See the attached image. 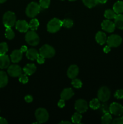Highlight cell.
I'll return each instance as SVG.
<instances>
[{"mask_svg":"<svg viewBox=\"0 0 123 124\" xmlns=\"http://www.w3.org/2000/svg\"><path fill=\"white\" fill-rule=\"evenodd\" d=\"M41 11V6L36 2H31L27 6L25 13L30 18H34Z\"/></svg>","mask_w":123,"mask_h":124,"instance_id":"6da1fadb","label":"cell"},{"mask_svg":"<svg viewBox=\"0 0 123 124\" xmlns=\"http://www.w3.org/2000/svg\"><path fill=\"white\" fill-rule=\"evenodd\" d=\"M3 24L6 28H11L16 23V15L13 12L8 11L3 16Z\"/></svg>","mask_w":123,"mask_h":124,"instance_id":"7a4b0ae2","label":"cell"},{"mask_svg":"<svg viewBox=\"0 0 123 124\" xmlns=\"http://www.w3.org/2000/svg\"><path fill=\"white\" fill-rule=\"evenodd\" d=\"M62 26V21L57 18H53L48 23L47 30L49 33H55L60 30Z\"/></svg>","mask_w":123,"mask_h":124,"instance_id":"3957f363","label":"cell"},{"mask_svg":"<svg viewBox=\"0 0 123 124\" xmlns=\"http://www.w3.org/2000/svg\"><path fill=\"white\" fill-rule=\"evenodd\" d=\"M25 41L30 46H37L39 42V37L38 35L33 30L28 31L25 35Z\"/></svg>","mask_w":123,"mask_h":124,"instance_id":"277c9868","label":"cell"},{"mask_svg":"<svg viewBox=\"0 0 123 124\" xmlns=\"http://www.w3.org/2000/svg\"><path fill=\"white\" fill-rule=\"evenodd\" d=\"M35 116L39 123H45L49 119L48 111L43 108H39L35 111Z\"/></svg>","mask_w":123,"mask_h":124,"instance_id":"5b68a950","label":"cell"},{"mask_svg":"<svg viewBox=\"0 0 123 124\" xmlns=\"http://www.w3.org/2000/svg\"><path fill=\"white\" fill-rule=\"evenodd\" d=\"M39 54L45 58H50L55 54V50L52 46L45 44L39 49Z\"/></svg>","mask_w":123,"mask_h":124,"instance_id":"8992f818","label":"cell"},{"mask_svg":"<svg viewBox=\"0 0 123 124\" xmlns=\"http://www.w3.org/2000/svg\"><path fill=\"white\" fill-rule=\"evenodd\" d=\"M106 42L109 47H117L121 44L122 38L118 35H112L107 38Z\"/></svg>","mask_w":123,"mask_h":124,"instance_id":"52a82bcc","label":"cell"},{"mask_svg":"<svg viewBox=\"0 0 123 124\" xmlns=\"http://www.w3.org/2000/svg\"><path fill=\"white\" fill-rule=\"evenodd\" d=\"M110 97V92L106 87H102L98 92V99L101 102L107 101Z\"/></svg>","mask_w":123,"mask_h":124,"instance_id":"ba28073f","label":"cell"},{"mask_svg":"<svg viewBox=\"0 0 123 124\" xmlns=\"http://www.w3.org/2000/svg\"><path fill=\"white\" fill-rule=\"evenodd\" d=\"M109 111L115 116H121L123 114V107L119 103L113 102L110 105Z\"/></svg>","mask_w":123,"mask_h":124,"instance_id":"9c48e42d","label":"cell"},{"mask_svg":"<svg viewBox=\"0 0 123 124\" xmlns=\"http://www.w3.org/2000/svg\"><path fill=\"white\" fill-rule=\"evenodd\" d=\"M75 109L80 113H85L88 109V103L84 99H78L75 103Z\"/></svg>","mask_w":123,"mask_h":124,"instance_id":"30bf717a","label":"cell"},{"mask_svg":"<svg viewBox=\"0 0 123 124\" xmlns=\"http://www.w3.org/2000/svg\"><path fill=\"white\" fill-rule=\"evenodd\" d=\"M7 72L12 77H19L22 73V69L19 65H12L8 67Z\"/></svg>","mask_w":123,"mask_h":124,"instance_id":"8fae6325","label":"cell"},{"mask_svg":"<svg viewBox=\"0 0 123 124\" xmlns=\"http://www.w3.org/2000/svg\"><path fill=\"white\" fill-rule=\"evenodd\" d=\"M101 27H102V30H104V31L111 33L114 31L116 27L114 23L110 21L109 19H106V20L103 21L102 23H101Z\"/></svg>","mask_w":123,"mask_h":124,"instance_id":"7c38bea8","label":"cell"},{"mask_svg":"<svg viewBox=\"0 0 123 124\" xmlns=\"http://www.w3.org/2000/svg\"><path fill=\"white\" fill-rule=\"evenodd\" d=\"M16 29L20 32H27L29 29V24L25 20H19L16 22Z\"/></svg>","mask_w":123,"mask_h":124,"instance_id":"4fadbf2b","label":"cell"},{"mask_svg":"<svg viewBox=\"0 0 123 124\" xmlns=\"http://www.w3.org/2000/svg\"><path fill=\"white\" fill-rule=\"evenodd\" d=\"M22 53L23 52L20 49L13 51L10 54L11 61L14 63L19 62L22 58Z\"/></svg>","mask_w":123,"mask_h":124,"instance_id":"5bb4252c","label":"cell"},{"mask_svg":"<svg viewBox=\"0 0 123 124\" xmlns=\"http://www.w3.org/2000/svg\"><path fill=\"white\" fill-rule=\"evenodd\" d=\"M79 69L76 65H72L69 67L67 71V75L70 79L75 78L76 76L78 75Z\"/></svg>","mask_w":123,"mask_h":124,"instance_id":"9a60e30c","label":"cell"},{"mask_svg":"<svg viewBox=\"0 0 123 124\" xmlns=\"http://www.w3.org/2000/svg\"><path fill=\"white\" fill-rule=\"evenodd\" d=\"M9 58L6 54H0V69H4L8 67L10 65Z\"/></svg>","mask_w":123,"mask_h":124,"instance_id":"2e32d148","label":"cell"},{"mask_svg":"<svg viewBox=\"0 0 123 124\" xmlns=\"http://www.w3.org/2000/svg\"><path fill=\"white\" fill-rule=\"evenodd\" d=\"M74 94L73 90L71 88H67L64 89L62 92L60 94L61 99H64V100H68L71 99Z\"/></svg>","mask_w":123,"mask_h":124,"instance_id":"e0dca14e","label":"cell"},{"mask_svg":"<svg viewBox=\"0 0 123 124\" xmlns=\"http://www.w3.org/2000/svg\"><path fill=\"white\" fill-rule=\"evenodd\" d=\"M36 67L34 64H28L23 69V71L27 76L33 75L36 71Z\"/></svg>","mask_w":123,"mask_h":124,"instance_id":"ac0fdd59","label":"cell"},{"mask_svg":"<svg viewBox=\"0 0 123 124\" xmlns=\"http://www.w3.org/2000/svg\"><path fill=\"white\" fill-rule=\"evenodd\" d=\"M95 39H96V42L100 45L104 44L105 42L107 41V37H106V35L105 33L102 32V31H98L97 33L96 34L95 36Z\"/></svg>","mask_w":123,"mask_h":124,"instance_id":"d6986e66","label":"cell"},{"mask_svg":"<svg viewBox=\"0 0 123 124\" xmlns=\"http://www.w3.org/2000/svg\"><path fill=\"white\" fill-rule=\"evenodd\" d=\"M39 54V53L37 52V51L36 49H34V48H30V49L27 51L26 56L30 60L34 61L37 59Z\"/></svg>","mask_w":123,"mask_h":124,"instance_id":"ffe728a7","label":"cell"},{"mask_svg":"<svg viewBox=\"0 0 123 124\" xmlns=\"http://www.w3.org/2000/svg\"><path fill=\"white\" fill-rule=\"evenodd\" d=\"M114 19V24L116 27L121 29V30H123V15L121 14V13L117 14Z\"/></svg>","mask_w":123,"mask_h":124,"instance_id":"44dd1931","label":"cell"},{"mask_svg":"<svg viewBox=\"0 0 123 124\" xmlns=\"http://www.w3.org/2000/svg\"><path fill=\"white\" fill-rule=\"evenodd\" d=\"M8 83V76L6 72L0 71V88L4 87Z\"/></svg>","mask_w":123,"mask_h":124,"instance_id":"7402d4cb","label":"cell"},{"mask_svg":"<svg viewBox=\"0 0 123 124\" xmlns=\"http://www.w3.org/2000/svg\"><path fill=\"white\" fill-rule=\"evenodd\" d=\"M113 10L116 14L123 13V1H118L114 4Z\"/></svg>","mask_w":123,"mask_h":124,"instance_id":"603a6c76","label":"cell"},{"mask_svg":"<svg viewBox=\"0 0 123 124\" xmlns=\"http://www.w3.org/2000/svg\"><path fill=\"white\" fill-rule=\"evenodd\" d=\"M29 28L31 29V30H37L38 29L39 26V22L36 18H33L30 21V23H29Z\"/></svg>","mask_w":123,"mask_h":124,"instance_id":"cb8c5ba5","label":"cell"},{"mask_svg":"<svg viewBox=\"0 0 123 124\" xmlns=\"http://www.w3.org/2000/svg\"><path fill=\"white\" fill-rule=\"evenodd\" d=\"M112 120V116L109 113H105L104 115L101 117V122L104 124H109L111 123Z\"/></svg>","mask_w":123,"mask_h":124,"instance_id":"d4e9b609","label":"cell"},{"mask_svg":"<svg viewBox=\"0 0 123 124\" xmlns=\"http://www.w3.org/2000/svg\"><path fill=\"white\" fill-rule=\"evenodd\" d=\"M89 107L93 110H97L100 107V100L97 98L93 99L89 103Z\"/></svg>","mask_w":123,"mask_h":124,"instance_id":"484cf974","label":"cell"},{"mask_svg":"<svg viewBox=\"0 0 123 124\" xmlns=\"http://www.w3.org/2000/svg\"><path fill=\"white\" fill-rule=\"evenodd\" d=\"M116 16V13L113 11V10L107 9L104 12V16L107 19H114Z\"/></svg>","mask_w":123,"mask_h":124,"instance_id":"4316f807","label":"cell"},{"mask_svg":"<svg viewBox=\"0 0 123 124\" xmlns=\"http://www.w3.org/2000/svg\"><path fill=\"white\" fill-rule=\"evenodd\" d=\"M84 4L88 8H92L98 3V0H82Z\"/></svg>","mask_w":123,"mask_h":124,"instance_id":"83f0119b","label":"cell"},{"mask_svg":"<svg viewBox=\"0 0 123 124\" xmlns=\"http://www.w3.org/2000/svg\"><path fill=\"white\" fill-rule=\"evenodd\" d=\"M82 116L81 115V113L77 112L75 113L74 114L72 115V117H71V120H72V122L74 124H80V123L81 121H82Z\"/></svg>","mask_w":123,"mask_h":124,"instance_id":"f1b7e54d","label":"cell"},{"mask_svg":"<svg viewBox=\"0 0 123 124\" xmlns=\"http://www.w3.org/2000/svg\"><path fill=\"white\" fill-rule=\"evenodd\" d=\"M5 36L8 39H12L14 37V33L11 28H6Z\"/></svg>","mask_w":123,"mask_h":124,"instance_id":"f546056e","label":"cell"},{"mask_svg":"<svg viewBox=\"0 0 123 124\" xmlns=\"http://www.w3.org/2000/svg\"><path fill=\"white\" fill-rule=\"evenodd\" d=\"M62 26L65 27L69 29V28L72 27L74 23L73 21L71 19H65L62 21Z\"/></svg>","mask_w":123,"mask_h":124,"instance_id":"4dcf8cb0","label":"cell"},{"mask_svg":"<svg viewBox=\"0 0 123 124\" xmlns=\"http://www.w3.org/2000/svg\"><path fill=\"white\" fill-rule=\"evenodd\" d=\"M71 84L75 88H80L82 87V81L80 79H73L72 82H71Z\"/></svg>","mask_w":123,"mask_h":124,"instance_id":"1f68e13d","label":"cell"},{"mask_svg":"<svg viewBox=\"0 0 123 124\" xmlns=\"http://www.w3.org/2000/svg\"><path fill=\"white\" fill-rule=\"evenodd\" d=\"M8 51V46L6 42L0 43V54H6Z\"/></svg>","mask_w":123,"mask_h":124,"instance_id":"d6a6232c","label":"cell"},{"mask_svg":"<svg viewBox=\"0 0 123 124\" xmlns=\"http://www.w3.org/2000/svg\"><path fill=\"white\" fill-rule=\"evenodd\" d=\"M50 4V0H40L39 5L43 8H47Z\"/></svg>","mask_w":123,"mask_h":124,"instance_id":"836d02e7","label":"cell"},{"mask_svg":"<svg viewBox=\"0 0 123 124\" xmlns=\"http://www.w3.org/2000/svg\"><path fill=\"white\" fill-rule=\"evenodd\" d=\"M19 82H21L22 84H26L27 83L28 81V78L26 74H20V76H19Z\"/></svg>","mask_w":123,"mask_h":124,"instance_id":"e575fe53","label":"cell"},{"mask_svg":"<svg viewBox=\"0 0 123 124\" xmlns=\"http://www.w3.org/2000/svg\"><path fill=\"white\" fill-rule=\"evenodd\" d=\"M114 96L115 97L116 99H121L123 98V90L119 89L116 92H115L114 94Z\"/></svg>","mask_w":123,"mask_h":124,"instance_id":"d590c367","label":"cell"},{"mask_svg":"<svg viewBox=\"0 0 123 124\" xmlns=\"http://www.w3.org/2000/svg\"><path fill=\"white\" fill-rule=\"evenodd\" d=\"M113 124H123V116L121 117L116 118L112 121Z\"/></svg>","mask_w":123,"mask_h":124,"instance_id":"8d00e7d4","label":"cell"},{"mask_svg":"<svg viewBox=\"0 0 123 124\" xmlns=\"http://www.w3.org/2000/svg\"><path fill=\"white\" fill-rule=\"evenodd\" d=\"M45 58L43 56L41 55V54H39L38 55V56H37L36 60H37V62L39 63V64H42L45 62Z\"/></svg>","mask_w":123,"mask_h":124,"instance_id":"74e56055","label":"cell"},{"mask_svg":"<svg viewBox=\"0 0 123 124\" xmlns=\"http://www.w3.org/2000/svg\"><path fill=\"white\" fill-rule=\"evenodd\" d=\"M58 107L60 108H63L65 107V100L64 99H61L59 102H58Z\"/></svg>","mask_w":123,"mask_h":124,"instance_id":"f35d334b","label":"cell"},{"mask_svg":"<svg viewBox=\"0 0 123 124\" xmlns=\"http://www.w3.org/2000/svg\"><path fill=\"white\" fill-rule=\"evenodd\" d=\"M33 100V98L31 96V95H27L25 97V101L28 103L31 102Z\"/></svg>","mask_w":123,"mask_h":124,"instance_id":"ab89813d","label":"cell"},{"mask_svg":"<svg viewBox=\"0 0 123 124\" xmlns=\"http://www.w3.org/2000/svg\"><path fill=\"white\" fill-rule=\"evenodd\" d=\"M103 51H104V53H109V52L110 51V47H109L108 45H107V46H105V47H104V48H103Z\"/></svg>","mask_w":123,"mask_h":124,"instance_id":"60d3db41","label":"cell"},{"mask_svg":"<svg viewBox=\"0 0 123 124\" xmlns=\"http://www.w3.org/2000/svg\"><path fill=\"white\" fill-rule=\"evenodd\" d=\"M8 122L6 121V119L2 117H0V124H7Z\"/></svg>","mask_w":123,"mask_h":124,"instance_id":"b9f144b4","label":"cell"},{"mask_svg":"<svg viewBox=\"0 0 123 124\" xmlns=\"http://www.w3.org/2000/svg\"><path fill=\"white\" fill-rule=\"evenodd\" d=\"M20 50L22 52H27V51L28 50V48L26 46H22L20 48Z\"/></svg>","mask_w":123,"mask_h":124,"instance_id":"7bdbcfd3","label":"cell"},{"mask_svg":"<svg viewBox=\"0 0 123 124\" xmlns=\"http://www.w3.org/2000/svg\"><path fill=\"white\" fill-rule=\"evenodd\" d=\"M98 2L101 4H105L107 1V0H98Z\"/></svg>","mask_w":123,"mask_h":124,"instance_id":"ee69618b","label":"cell"},{"mask_svg":"<svg viewBox=\"0 0 123 124\" xmlns=\"http://www.w3.org/2000/svg\"><path fill=\"white\" fill-rule=\"evenodd\" d=\"M60 124H71V122L68 121H62L61 122H60Z\"/></svg>","mask_w":123,"mask_h":124,"instance_id":"f6af8a7d","label":"cell"},{"mask_svg":"<svg viewBox=\"0 0 123 124\" xmlns=\"http://www.w3.org/2000/svg\"><path fill=\"white\" fill-rule=\"evenodd\" d=\"M6 1H7V0H0V3H4V2H6Z\"/></svg>","mask_w":123,"mask_h":124,"instance_id":"bcb514c9","label":"cell"},{"mask_svg":"<svg viewBox=\"0 0 123 124\" xmlns=\"http://www.w3.org/2000/svg\"><path fill=\"white\" fill-rule=\"evenodd\" d=\"M69 1H76V0H69Z\"/></svg>","mask_w":123,"mask_h":124,"instance_id":"7dc6e473","label":"cell"},{"mask_svg":"<svg viewBox=\"0 0 123 124\" xmlns=\"http://www.w3.org/2000/svg\"><path fill=\"white\" fill-rule=\"evenodd\" d=\"M62 1H63V0H62Z\"/></svg>","mask_w":123,"mask_h":124,"instance_id":"c3c4849f","label":"cell"}]
</instances>
